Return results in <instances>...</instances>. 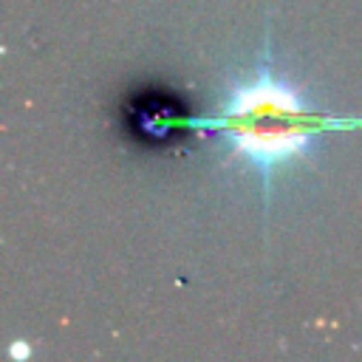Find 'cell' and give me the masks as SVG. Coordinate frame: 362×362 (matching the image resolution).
Returning <instances> with one entry per match:
<instances>
[{"instance_id":"1","label":"cell","mask_w":362,"mask_h":362,"mask_svg":"<svg viewBox=\"0 0 362 362\" xmlns=\"http://www.w3.org/2000/svg\"><path fill=\"white\" fill-rule=\"evenodd\" d=\"M181 127L218 133L229 141V156L249 161L260 173L263 201L272 195V175L277 167L308 158L328 130L362 127V119H337L305 105L294 85L280 79L269 62V37L252 79L229 85V93L215 116L178 119Z\"/></svg>"},{"instance_id":"2","label":"cell","mask_w":362,"mask_h":362,"mask_svg":"<svg viewBox=\"0 0 362 362\" xmlns=\"http://www.w3.org/2000/svg\"><path fill=\"white\" fill-rule=\"evenodd\" d=\"M8 356H11L14 362H25V359L31 356V345H28L25 339H14V342L8 345Z\"/></svg>"}]
</instances>
